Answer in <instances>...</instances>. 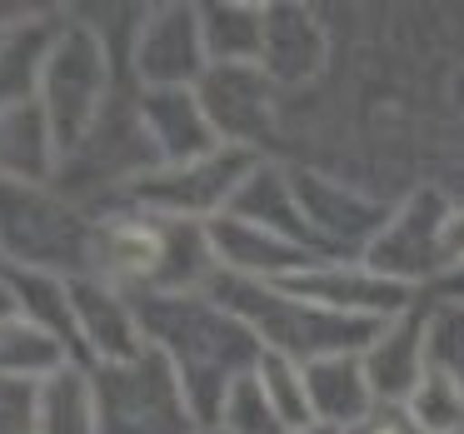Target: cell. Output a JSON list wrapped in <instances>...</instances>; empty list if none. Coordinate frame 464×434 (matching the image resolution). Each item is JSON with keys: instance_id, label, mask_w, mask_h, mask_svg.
Segmentation results:
<instances>
[{"instance_id": "d4e9b609", "label": "cell", "mask_w": 464, "mask_h": 434, "mask_svg": "<svg viewBox=\"0 0 464 434\" xmlns=\"http://www.w3.org/2000/svg\"><path fill=\"white\" fill-rule=\"evenodd\" d=\"M255 374H260V384H265V394H270V404L280 410L285 429H290V434L310 429L314 414H310V390H304V364L285 360V354H260Z\"/></svg>"}, {"instance_id": "3957f363", "label": "cell", "mask_w": 464, "mask_h": 434, "mask_svg": "<svg viewBox=\"0 0 464 434\" xmlns=\"http://www.w3.org/2000/svg\"><path fill=\"white\" fill-rule=\"evenodd\" d=\"M205 294L220 300L230 314H240L255 330V340L265 344V354H285L295 364H314V360H330V354H364L380 334V324L370 320L330 314L320 304L290 294L285 285L240 280V275H225V270L210 275Z\"/></svg>"}, {"instance_id": "8992f818", "label": "cell", "mask_w": 464, "mask_h": 434, "mask_svg": "<svg viewBox=\"0 0 464 434\" xmlns=\"http://www.w3.org/2000/svg\"><path fill=\"white\" fill-rule=\"evenodd\" d=\"M101 434H200V414L190 410L175 370L145 344L135 360L91 364Z\"/></svg>"}, {"instance_id": "83f0119b", "label": "cell", "mask_w": 464, "mask_h": 434, "mask_svg": "<svg viewBox=\"0 0 464 434\" xmlns=\"http://www.w3.org/2000/svg\"><path fill=\"white\" fill-rule=\"evenodd\" d=\"M0 434H35V384L0 374Z\"/></svg>"}, {"instance_id": "d6986e66", "label": "cell", "mask_w": 464, "mask_h": 434, "mask_svg": "<svg viewBox=\"0 0 464 434\" xmlns=\"http://www.w3.org/2000/svg\"><path fill=\"white\" fill-rule=\"evenodd\" d=\"M225 215L265 225V230H275V235H285V240H295V245L320 255V245H314V235H310V220H304V210H300V195H295V175L275 160L255 165L250 180L240 185V195H235V205Z\"/></svg>"}, {"instance_id": "7402d4cb", "label": "cell", "mask_w": 464, "mask_h": 434, "mask_svg": "<svg viewBox=\"0 0 464 434\" xmlns=\"http://www.w3.org/2000/svg\"><path fill=\"white\" fill-rule=\"evenodd\" d=\"M200 31L210 65H260L265 55V5L210 0L200 5Z\"/></svg>"}, {"instance_id": "ffe728a7", "label": "cell", "mask_w": 464, "mask_h": 434, "mask_svg": "<svg viewBox=\"0 0 464 434\" xmlns=\"http://www.w3.org/2000/svg\"><path fill=\"white\" fill-rule=\"evenodd\" d=\"M61 25H45V15L25 25H11L0 35V115L25 111L41 95V71H45V51H51Z\"/></svg>"}, {"instance_id": "603a6c76", "label": "cell", "mask_w": 464, "mask_h": 434, "mask_svg": "<svg viewBox=\"0 0 464 434\" xmlns=\"http://www.w3.org/2000/svg\"><path fill=\"white\" fill-rule=\"evenodd\" d=\"M65 364H81L71 354V344H61L51 330L31 320H15L0 330V374H11V380H25V384H41L51 380L55 370Z\"/></svg>"}, {"instance_id": "7a4b0ae2", "label": "cell", "mask_w": 464, "mask_h": 434, "mask_svg": "<svg viewBox=\"0 0 464 434\" xmlns=\"http://www.w3.org/2000/svg\"><path fill=\"white\" fill-rule=\"evenodd\" d=\"M91 275L125 294H190L215 275L210 230L190 220H165L140 205H115L95 215Z\"/></svg>"}, {"instance_id": "44dd1931", "label": "cell", "mask_w": 464, "mask_h": 434, "mask_svg": "<svg viewBox=\"0 0 464 434\" xmlns=\"http://www.w3.org/2000/svg\"><path fill=\"white\" fill-rule=\"evenodd\" d=\"M35 434H101L91 364H65L35 384Z\"/></svg>"}, {"instance_id": "277c9868", "label": "cell", "mask_w": 464, "mask_h": 434, "mask_svg": "<svg viewBox=\"0 0 464 434\" xmlns=\"http://www.w3.org/2000/svg\"><path fill=\"white\" fill-rule=\"evenodd\" d=\"M105 105H111V51L91 21H65L45 51L41 95H35V111L55 145V165H71L75 155L91 150Z\"/></svg>"}, {"instance_id": "9a60e30c", "label": "cell", "mask_w": 464, "mask_h": 434, "mask_svg": "<svg viewBox=\"0 0 464 434\" xmlns=\"http://www.w3.org/2000/svg\"><path fill=\"white\" fill-rule=\"evenodd\" d=\"M135 125H140L155 165H190L225 145L195 91H140L135 95Z\"/></svg>"}, {"instance_id": "2e32d148", "label": "cell", "mask_w": 464, "mask_h": 434, "mask_svg": "<svg viewBox=\"0 0 464 434\" xmlns=\"http://www.w3.org/2000/svg\"><path fill=\"white\" fill-rule=\"evenodd\" d=\"M364 370H370L374 400L390 404V410H404V400L430 370V304L420 300L400 320L380 324L374 344L364 350Z\"/></svg>"}, {"instance_id": "ba28073f", "label": "cell", "mask_w": 464, "mask_h": 434, "mask_svg": "<svg viewBox=\"0 0 464 434\" xmlns=\"http://www.w3.org/2000/svg\"><path fill=\"white\" fill-rule=\"evenodd\" d=\"M130 75L140 91H195L210 75V51L200 31V5H150L130 35Z\"/></svg>"}, {"instance_id": "836d02e7", "label": "cell", "mask_w": 464, "mask_h": 434, "mask_svg": "<svg viewBox=\"0 0 464 434\" xmlns=\"http://www.w3.org/2000/svg\"><path fill=\"white\" fill-rule=\"evenodd\" d=\"M459 434H464V429H459Z\"/></svg>"}, {"instance_id": "52a82bcc", "label": "cell", "mask_w": 464, "mask_h": 434, "mask_svg": "<svg viewBox=\"0 0 464 434\" xmlns=\"http://www.w3.org/2000/svg\"><path fill=\"white\" fill-rule=\"evenodd\" d=\"M265 155L240 150V145H220L215 155L190 165H155V170L135 175L125 185V205H140L150 215H165V220H190V225H210L220 220L235 205L240 185L250 180V170Z\"/></svg>"}, {"instance_id": "4316f807", "label": "cell", "mask_w": 464, "mask_h": 434, "mask_svg": "<svg viewBox=\"0 0 464 434\" xmlns=\"http://www.w3.org/2000/svg\"><path fill=\"white\" fill-rule=\"evenodd\" d=\"M430 364L464 384V304L450 294L430 304Z\"/></svg>"}, {"instance_id": "f546056e", "label": "cell", "mask_w": 464, "mask_h": 434, "mask_svg": "<svg viewBox=\"0 0 464 434\" xmlns=\"http://www.w3.org/2000/svg\"><path fill=\"white\" fill-rule=\"evenodd\" d=\"M350 434H420L414 429V420L404 410H390V404H380V410L370 414V420L360 424V429H350Z\"/></svg>"}, {"instance_id": "4fadbf2b", "label": "cell", "mask_w": 464, "mask_h": 434, "mask_svg": "<svg viewBox=\"0 0 464 434\" xmlns=\"http://www.w3.org/2000/svg\"><path fill=\"white\" fill-rule=\"evenodd\" d=\"M71 310H75V340H81L85 364H121L145 350V330L135 300L95 275L71 280Z\"/></svg>"}, {"instance_id": "4dcf8cb0", "label": "cell", "mask_w": 464, "mask_h": 434, "mask_svg": "<svg viewBox=\"0 0 464 434\" xmlns=\"http://www.w3.org/2000/svg\"><path fill=\"white\" fill-rule=\"evenodd\" d=\"M21 320V294H15V275L0 265V330Z\"/></svg>"}, {"instance_id": "7c38bea8", "label": "cell", "mask_w": 464, "mask_h": 434, "mask_svg": "<svg viewBox=\"0 0 464 434\" xmlns=\"http://www.w3.org/2000/svg\"><path fill=\"white\" fill-rule=\"evenodd\" d=\"M195 95H200L205 115L225 145L260 155V140L270 135L275 121V81L260 65H210Z\"/></svg>"}, {"instance_id": "30bf717a", "label": "cell", "mask_w": 464, "mask_h": 434, "mask_svg": "<svg viewBox=\"0 0 464 434\" xmlns=\"http://www.w3.org/2000/svg\"><path fill=\"white\" fill-rule=\"evenodd\" d=\"M444 220H450V200L434 185L414 190L410 200L394 205L380 240L364 250V265L400 285H410V290L440 280L444 275Z\"/></svg>"}, {"instance_id": "8fae6325", "label": "cell", "mask_w": 464, "mask_h": 434, "mask_svg": "<svg viewBox=\"0 0 464 434\" xmlns=\"http://www.w3.org/2000/svg\"><path fill=\"white\" fill-rule=\"evenodd\" d=\"M285 290L330 314H350V320H370V324H390L420 304V290L370 270L364 260H320L310 270H300L295 280H285Z\"/></svg>"}, {"instance_id": "484cf974", "label": "cell", "mask_w": 464, "mask_h": 434, "mask_svg": "<svg viewBox=\"0 0 464 434\" xmlns=\"http://www.w3.org/2000/svg\"><path fill=\"white\" fill-rule=\"evenodd\" d=\"M215 424L230 429V434H290V429H285V420H280V410H275L270 394H265L260 374H245V380L225 394L220 420H215Z\"/></svg>"}, {"instance_id": "d6a6232c", "label": "cell", "mask_w": 464, "mask_h": 434, "mask_svg": "<svg viewBox=\"0 0 464 434\" xmlns=\"http://www.w3.org/2000/svg\"><path fill=\"white\" fill-rule=\"evenodd\" d=\"M5 31H11V25H5V21H0V35H5Z\"/></svg>"}, {"instance_id": "6da1fadb", "label": "cell", "mask_w": 464, "mask_h": 434, "mask_svg": "<svg viewBox=\"0 0 464 434\" xmlns=\"http://www.w3.org/2000/svg\"><path fill=\"white\" fill-rule=\"evenodd\" d=\"M135 314H140L145 344L175 370L190 410L200 414V424L220 420V404L245 374H255L265 344L255 340V330L230 314L220 300H210L205 290L190 294H130Z\"/></svg>"}, {"instance_id": "cb8c5ba5", "label": "cell", "mask_w": 464, "mask_h": 434, "mask_svg": "<svg viewBox=\"0 0 464 434\" xmlns=\"http://www.w3.org/2000/svg\"><path fill=\"white\" fill-rule=\"evenodd\" d=\"M404 414L414 420L420 434H459L464 429V384L454 374H444L440 364H430L424 380L414 384V394L404 400Z\"/></svg>"}, {"instance_id": "1f68e13d", "label": "cell", "mask_w": 464, "mask_h": 434, "mask_svg": "<svg viewBox=\"0 0 464 434\" xmlns=\"http://www.w3.org/2000/svg\"><path fill=\"white\" fill-rule=\"evenodd\" d=\"M200 434H230V429H220V424H205V429Z\"/></svg>"}, {"instance_id": "9c48e42d", "label": "cell", "mask_w": 464, "mask_h": 434, "mask_svg": "<svg viewBox=\"0 0 464 434\" xmlns=\"http://www.w3.org/2000/svg\"><path fill=\"white\" fill-rule=\"evenodd\" d=\"M290 175H295V195H300V210L310 220V235L324 260H364V250L390 225L394 205L314 170H290Z\"/></svg>"}, {"instance_id": "ac0fdd59", "label": "cell", "mask_w": 464, "mask_h": 434, "mask_svg": "<svg viewBox=\"0 0 464 434\" xmlns=\"http://www.w3.org/2000/svg\"><path fill=\"white\" fill-rule=\"evenodd\" d=\"M324 25L314 21V11L304 5H265V55L260 71L275 85H304L324 71Z\"/></svg>"}, {"instance_id": "f1b7e54d", "label": "cell", "mask_w": 464, "mask_h": 434, "mask_svg": "<svg viewBox=\"0 0 464 434\" xmlns=\"http://www.w3.org/2000/svg\"><path fill=\"white\" fill-rule=\"evenodd\" d=\"M444 275H464V205H450L444 220Z\"/></svg>"}, {"instance_id": "5b68a950", "label": "cell", "mask_w": 464, "mask_h": 434, "mask_svg": "<svg viewBox=\"0 0 464 434\" xmlns=\"http://www.w3.org/2000/svg\"><path fill=\"white\" fill-rule=\"evenodd\" d=\"M95 215L55 190V180H0V265L35 275H91Z\"/></svg>"}, {"instance_id": "e0dca14e", "label": "cell", "mask_w": 464, "mask_h": 434, "mask_svg": "<svg viewBox=\"0 0 464 434\" xmlns=\"http://www.w3.org/2000/svg\"><path fill=\"white\" fill-rule=\"evenodd\" d=\"M304 390H310V414L324 429H360L380 400H374L370 370H364V354H330V360L304 364Z\"/></svg>"}, {"instance_id": "5bb4252c", "label": "cell", "mask_w": 464, "mask_h": 434, "mask_svg": "<svg viewBox=\"0 0 464 434\" xmlns=\"http://www.w3.org/2000/svg\"><path fill=\"white\" fill-rule=\"evenodd\" d=\"M210 230V250H215V270L240 275V280H260V285H285L300 270L320 265L324 255L304 250V245L285 240V235L265 230V225L235 220V215H220V220L205 225Z\"/></svg>"}]
</instances>
